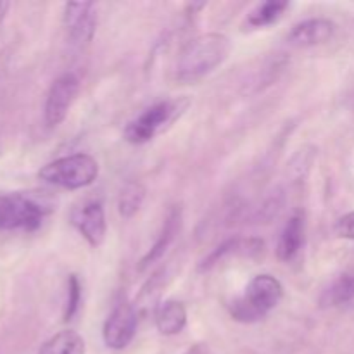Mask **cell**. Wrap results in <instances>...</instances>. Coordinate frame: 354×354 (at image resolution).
Instances as JSON below:
<instances>
[{"mask_svg": "<svg viewBox=\"0 0 354 354\" xmlns=\"http://www.w3.org/2000/svg\"><path fill=\"white\" fill-rule=\"evenodd\" d=\"M283 297V286L279 279L263 273L256 275L245 287V292L230 304V315L242 324H256L275 310Z\"/></svg>", "mask_w": 354, "mask_h": 354, "instance_id": "obj_2", "label": "cell"}, {"mask_svg": "<svg viewBox=\"0 0 354 354\" xmlns=\"http://www.w3.org/2000/svg\"><path fill=\"white\" fill-rule=\"evenodd\" d=\"M78 93L80 80L75 73H64L57 80H54L44 106V118L47 127H59L66 120Z\"/></svg>", "mask_w": 354, "mask_h": 354, "instance_id": "obj_6", "label": "cell"}, {"mask_svg": "<svg viewBox=\"0 0 354 354\" xmlns=\"http://www.w3.org/2000/svg\"><path fill=\"white\" fill-rule=\"evenodd\" d=\"M304 244V214L301 211L294 213L283 225L277 242V256L280 261H292L301 252Z\"/></svg>", "mask_w": 354, "mask_h": 354, "instance_id": "obj_13", "label": "cell"}, {"mask_svg": "<svg viewBox=\"0 0 354 354\" xmlns=\"http://www.w3.org/2000/svg\"><path fill=\"white\" fill-rule=\"evenodd\" d=\"M85 341L75 330H62L45 341L35 354H85Z\"/></svg>", "mask_w": 354, "mask_h": 354, "instance_id": "obj_17", "label": "cell"}, {"mask_svg": "<svg viewBox=\"0 0 354 354\" xmlns=\"http://www.w3.org/2000/svg\"><path fill=\"white\" fill-rule=\"evenodd\" d=\"M190 100L187 97H178V99H166L152 104L151 107L138 114L133 121L124 128V138L130 144L142 145L151 142L162 131L168 130L189 107Z\"/></svg>", "mask_w": 354, "mask_h": 354, "instance_id": "obj_3", "label": "cell"}, {"mask_svg": "<svg viewBox=\"0 0 354 354\" xmlns=\"http://www.w3.org/2000/svg\"><path fill=\"white\" fill-rule=\"evenodd\" d=\"M9 7H10L9 2H0V24H2L3 19H6Z\"/></svg>", "mask_w": 354, "mask_h": 354, "instance_id": "obj_23", "label": "cell"}, {"mask_svg": "<svg viewBox=\"0 0 354 354\" xmlns=\"http://www.w3.org/2000/svg\"><path fill=\"white\" fill-rule=\"evenodd\" d=\"M138 325V311L133 304L128 301H121L114 306L111 315L107 317L106 324L102 328V337L107 348L111 349H124L130 346L137 334Z\"/></svg>", "mask_w": 354, "mask_h": 354, "instance_id": "obj_7", "label": "cell"}, {"mask_svg": "<svg viewBox=\"0 0 354 354\" xmlns=\"http://www.w3.org/2000/svg\"><path fill=\"white\" fill-rule=\"evenodd\" d=\"M335 234L341 239H348V241H354V211L346 213L341 216L335 223Z\"/></svg>", "mask_w": 354, "mask_h": 354, "instance_id": "obj_21", "label": "cell"}, {"mask_svg": "<svg viewBox=\"0 0 354 354\" xmlns=\"http://www.w3.org/2000/svg\"><path fill=\"white\" fill-rule=\"evenodd\" d=\"M180 227H182V209H180L178 206H173L171 209H169L168 216H166L165 223H162L161 232H159L158 235V241H156L154 245L149 249L147 254L140 259V265H138V270H140V272H144L145 268L154 265L156 261H159V259L165 256V252L168 251L169 245L173 244L175 237L178 235Z\"/></svg>", "mask_w": 354, "mask_h": 354, "instance_id": "obj_12", "label": "cell"}, {"mask_svg": "<svg viewBox=\"0 0 354 354\" xmlns=\"http://www.w3.org/2000/svg\"><path fill=\"white\" fill-rule=\"evenodd\" d=\"M145 201V187L138 182H130L121 189L118 197V211L123 218L130 220L140 211Z\"/></svg>", "mask_w": 354, "mask_h": 354, "instance_id": "obj_18", "label": "cell"}, {"mask_svg": "<svg viewBox=\"0 0 354 354\" xmlns=\"http://www.w3.org/2000/svg\"><path fill=\"white\" fill-rule=\"evenodd\" d=\"M232 52V41L223 33H206L182 48L175 66L180 83H197L220 68Z\"/></svg>", "mask_w": 354, "mask_h": 354, "instance_id": "obj_1", "label": "cell"}, {"mask_svg": "<svg viewBox=\"0 0 354 354\" xmlns=\"http://www.w3.org/2000/svg\"><path fill=\"white\" fill-rule=\"evenodd\" d=\"M71 225L92 248H99L106 239V211L100 201H85L71 211Z\"/></svg>", "mask_w": 354, "mask_h": 354, "instance_id": "obj_10", "label": "cell"}, {"mask_svg": "<svg viewBox=\"0 0 354 354\" xmlns=\"http://www.w3.org/2000/svg\"><path fill=\"white\" fill-rule=\"evenodd\" d=\"M289 7L290 3L287 0H266V2L258 3L245 17V26L251 28V30L272 26L283 16V12Z\"/></svg>", "mask_w": 354, "mask_h": 354, "instance_id": "obj_16", "label": "cell"}, {"mask_svg": "<svg viewBox=\"0 0 354 354\" xmlns=\"http://www.w3.org/2000/svg\"><path fill=\"white\" fill-rule=\"evenodd\" d=\"M322 308L354 306V275H342L324 290L320 297Z\"/></svg>", "mask_w": 354, "mask_h": 354, "instance_id": "obj_15", "label": "cell"}, {"mask_svg": "<svg viewBox=\"0 0 354 354\" xmlns=\"http://www.w3.org/2000/svg\"><path fill=\"white\" fill-rule=\"evenodd\" d=\"M62 23L68 37L76 47H85L92 41L97 30V6L93 2H69L64 6Z\"/></svg>", "mask_w": 354, "mask_h": 354, "instance_id": "obj_8", "label": "cell"}, {"mask_svg": "<svg viewBox=\"0 0 354 354\" xmlns=\"http://www.w3.org/2000/svg\"><path fill=\"white\" fill-rule=\"evenodd\" d=\"M82 282L78 275H69L68 279V299H66L64 308V320L69 322L76 317L82 304Z\"/></svg>", "mask_w": 354, "mask_h": 354, "instance_id": "obj_19", "label": "cell"}, {"mask_svg": "<svg viewBox=\"0 0 354 354\" xmlns=\"http://www.w3.org/2000/svg\"><path fill=\"white\" fill-rule=\"evenodd\" d=\"M154 320L159 334L176 335L187 327V310L180 301L168 299L156 308Z\"/></svg>", "mask_w": 354, "mask_h": 354, "instance_id": "obj_14", "label": "cell"}, {"mask_svg": "<svg viewBox=\"0 0 354 354\" xmlns=\"http://www.w3.org/2000/svg\"><path fill=\"white\" fill-rule=\"evenodd\" d=\"M283 206V196L280 190L273 192V196H270L268 199L265 201L263 207L259 209V218L261 220H272V218L279 216V213L282 211Z\"/></svg>", "mask_w": 354, "mask_h": 354, "instance_id": "obj_20", "label": "cell"}, {"mask_svg": "<svg viewBox=\"0 0 354 354\" xmlns=\"http://www.w3.org/2000/svg\"><path fill=\"white\" fill-rule=\"evenodd\" d=\"M265 252V242L256 237H234L221 242L218 248H214L206 258L201 261L199 272H211L216 266L223 265L225 261H230L232 258L242 259H258Z\"/></svg>", "mask_w": 354, "mask_h": 354, "instance_id": "obj_9", "label": "cell"}, {"mask_svg": "<svg viewBox=\"0 0 354 354\" xmlns=\"http://www.w3.org/2000/svg\"><path fill=\"white\" fill-rule=\"evenodd\" d=\"M335 28L337 26L334 21L325 19V17H311V19L294 24L292 30L287 35V41L297 48L317 47L334 37Z\"/></svg>", "mask_w": 354, "mask_h": 354, "instance_id": "obj_11", "label": "cell"}, {"mask_svg": "<svg viewBox=\"0 0 354 354\" xmlns=\"http://www.w3.org/2000/svg\"><path fill=\"white\" fill-rule=\"evenodd\" d=\"M99 176V162L88 154H73L48 162L38 171V178L66 190H80L92 185Z\"/></svg>", "mask_w": 354, "mask_h": 354, "instance_id": "obj_4", "label": "cell"}, {"mask_svg": "<svg viewBox=\"0 0 354 354\" xmlns=\"http://www.w3.org/2000/svg\"><path fill=\"white\" fill-rule=\"evenodd\" d=\"M47 213L44 204L24 194H0V230L35 232Z\"/></svg>", "mask_w": 354, "mask_h": 354, "instance_id": "obj_5", "label": "cell"}, {"mask_svg": "<svg viewBox=\"0 0 354 354\" xmlns=\"http://www.w3.org/2000/svg\"><path fill=\"white\" fill-rule=\"evenodd\" d=\"M183 354H209V351H207L206 344H196V346H192L190 349H187V353H183Z\"/></svg>", "mask_w": 354, "mask_h": 354, "instance_id": "obj_22", "label": "cell"}]
</instances>
